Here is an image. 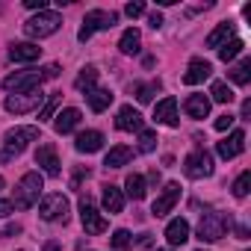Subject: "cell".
<instances>
[{
  "instance_id": "ac0fdd59",
  "label": "cell",
  "mask_w": 251,
  "mask_h": 251,
  "mask_svg": "<svg viewBox=\"0 0 251 251\" xmlns=\"http://www.w3.org/2000/svg\"><path fill=\"white\" fill-rule=\"evenodd\" d=\"M39 56H42V48L33 45V42H18V45L9 48V59L12 62H36Z\"/></svg>"
},
{
  "instance_id": "484cf974",
  "label": "cell",
  "mask_w": 251,
  "mask_h": 251,
  "mask_svg": "<svg viewBox=\"0 0 251 251\" xmlns=\"http://www.w3.org/2000/svg\"><path fill=\"white\" fill-rule=\"evenodd\" d=\"M139 45H142V36H139V30L136 27H130V30H124L121 33V42H118V48H121V53H139Z\"/></svg>"
},
{
  "instance_id": "603a6c76",
  "label": "cell",
  "mask_w": 251,
  "mask_h": 251,
  "mask_svg": "<svg viewBox=\"0 0 251 251\" xmlns=\"http://www.w3.org/2000/svg\"><path fill=\"white\" fill-rule=\"evenodd\" d=\"M230 39H233V24H230V21H222V24L207 36V48H225Z\"/></svg>"
},
{
  "instance_id": "8d00e7d4",
  "label": "cell",
  "mask_w": 251,
  "mask_h": 251,
  "mask_svg": "<svg viewBox=\"0 0 251 251\" xmlns=\"http://www.w3.org/2000/svg\"><path fill=\"white\" fill-rule=\"evenodd\" d=\"M233 121H236V115L225 112V115H219V118H216V124H213V127H216L219 133H225V130H230V127H233Z\"/></svg>"
},
{
  "instance_id": "cb8c5ba5",
  "label": "cell",
  "mask_w": 251,
  "mask_h": 251,
  "mask_svg": "<svg viewBox=\"0 0 251 251\" xmlns=\"http://www.w3.org/2000/svg\"><path fill=\"white\" fill-rule=\"evenodd\" d=\"M103 210H106V213H121V210H124V195H121V189L112 186V183L103 186Z\"/></svg>"
},
{
  "instance_id": "d6a6232c",
  "label": "cell",
  "mask_w": 251,
  "mask_h": 251,
  "mask_svg": "<svg viewBox=\"0 0 251 251\" xmlns=\"http://www.w3.org/2000/svg\"><path fill=\"white\" fill-rule=\"evenodd\" d=\"M157 148V133L154 130H142L139 133V154H151Z\"/></svg>"
},
{
  "instance_id": "44dd1931",
  "label": "cell",
  "mask_w": 251,
  "mask_h": 251,
  "mask_svg": "<svg viewBox=\"0 0 251 251\" xmlns=\"http://www.w3.org/2000/svg\"><path fill=\"white\" fill-rule=\"evenodd\" d=\"M166 239H169V245H183L189 239V222L186 219H172L166 225Z\"/></svg>"
},
{
  "instance_id": "4316f807",
  "label": "cell",
  "mask_w": 251,
  "mask_h": 251,
  "mask_svg": "<svg viewBox=\"0 0 251 251\" xmlns=\"http://www.w3.org/2000/svg\"><path fill=\"white\" fill-rule=\"evenodd\" d=\"M227 74H230V80H233L236 86H248V83H251V59H248V56H242V59H239Z\"/></svg>"
},
{
  "instance_id": "1f68e13d",
  "label": "cell",
  "mask_w": 251,
  "mask_h": 251,
  "mask_svg": "<svg viewBox=\"0 0 251 251\" xmlns=\"http://www.w3.org/2000/svg\"><path fill=\"white\" fill-rule=\"evenodd\" d=\"M157 89H160V83H133V95H136L139 103H148Z\"/></svg>"
},
{
  "instance_id": "b9f144b4",
  "label": "cell",
  "mask_w": 251,
  "mask_h": 251,
  "mask_svg": "<svg viewBox=\"0 0 251 251\" xmlns=\"http://www.w3.org/2000/svg\"><path fill=\"white\" fill-rule=\"evenodd\" d=\"M15 207H12V201H3V198H0V219H3V216H9Z\"/></svg>"
},
{
  "instance_id": "3957f363",
  "label": "cell",
  "mask_w": 251,
  "mask_h": 251,
  "mask_svg": "<svg viewBox=\"0 0 251 251\" xmlns=\"http://www.w3.org/2000/svg\"><path fill=\"white\" fill-rule=\"evenodd\" d=\"M36 139H39V127H15V130H9L6 139H3V151H0V163L15 160V157L24 154V148H27L30 142H36Z\"/></svg>"
},
{
  "instance_id": "52a82bcc",
  "label": "cell",
  "mask_w": 251,
  "mask_h": 251,
  "mask_svg": "<svg viewBox=\"0 0 251 251\" xmlns=\"http://www.w3.org/2000/svg\"><path fill=\"white\" fill-rule=\"evenodd\" d=\"M183 172H186V177H192V180L210 177V175H213V157H210L204 148H195V151L183 160Z\"/></svg>"
},
{
  "instance_id": "4fadbf2b",
  "label": "cell",
  "mask_w": 251,
  "mask_h": 251,
  "mask_svg": "<svg viewBox=\"0 0 251 251\" xmlns=\"http://www.w3.org/2000/svg\"><path fill=\"white\" fill-rule=\"evenodd\" d=\"M242 151H245V133H242V130H233L227 139L216 142V154H219L222 160H233V157H239Z\"/></svg>"
},
{
  "instance_id": "5b68a950",
  "label": "cell",
  "mask_w": 251,
  "mask_h": 251,
  "mask_svg": "<svg viewBox=\"0 0 251 251\" xmlns=\"http://www.w3.org/2000/svg\"><path fill=\"white\" fill-rule=\"evenodd\" d=\"M59 27H62V15H59V12H50V9L33 15L30 21H24V33H27L30 39H48V36H53Z\"/></svg>"
},
{
  "instance_id": "f35d334b",
  "label": "cell",
  "mask_w": 251,
  "mask_h": 251,
  "mask_svg": "<svg viewBox=\"0 0 251 251\" xmlns=\"http://www.w3.org/2000/svg\"><path fill=\"white\" fill-rule=\"evenodd\" d=\"M18 233H21V225H6L0 230V239H9V236H18Z\"/></svg>"
},
{
  "instance_id": "ba28073f",
  "label": "cell",
  "mask_w": 251,
  "mask_h": 251,
  "mask_svg": "<svg viewBox=\"0 0 251 251\" xmlns=\"http://www.w3.org/2000/svg\"><path fill=\"white\" fill-rule=\"evenodd\" d=\"M42 106H45V95H42V89H36V92H24V95H9V98H6V109L15 112V115L33 112V109H42Z\"/></svg>"
},
{
  "instance_id": "ab89813d",
  "label": "cell",
  "mask_w": 251,
  "mask_h": 251,
  "mask_svg": "<svg viewBox=\"0 0 251 251\" xmlns=\"http://www.w3.org/2000/svg\"><path fill=\"white\" fill-rule=\"evenodd\" d=\"M24 6H27V9H39V12H45V9H48V0H24Z\"/></svg>"
},
{
  "instance_id": "7dc6e473",
  "label": "cell",
  "mask_w": 251,
  "mask_h": 251,
  "mask_svg": "<svg viewBox=\"0 0 251 251\" xmlns=\"http://www.w3.org/2000/svg\"><path fill=\"white\" fill-rule=\"evenodd\" d=\"M160 251H169V248H160Z\"/></svg>"
},
{
  "instance_id": "d6986e66",
  "label": "cell",
  "mask_w": 251,
  "mask_h": 251,
  "mask_svg": "<svg viewBox=\"0 0 251 251\" xmlns=\"http://www.w3.org/2000/svg\"><path fill=\"white\" fill-rule=\"evenodd\" d=\"M80 124V109H74V106H65L59 115H56V121H53V130L62 136V133H71L74 127Z\"/></svg>"
},
{
  "instance_id": "2e32d148",
  "label": "cell",
  "mask_w": 251,
  "mask_h": 251,
  "mask_svg": "<svg viewBox=\"0 0 251 251\" xmlns=\"http://www.w3.org/2000/svg\"><path fill=\"white\" fill-rule=\"evenodd\" d=\"M210 74H213V65H210L207 59H192L189 68H186V74H183V83H186V86H198V83H204Z\"/></svg>"
},
{
  "instance_id": "9c48e42d",
  "label": "cell",
  "mask_w": 251,
  "mask_h": 251,
  "mask_svg": "<svg viewBox=\"0 0 251 251\" xmlns=\"http://www.w3.org/2000/svg\"><path fill=\"white\" fill-rule=\"evenodd\" d=\"M39 216H42L45 222L65 219V216H68V198H65L62 192H50V195H45L42 204H39Z\"/></svg>"
},
{
  "instance_id": "4dcf8cb0",
  "label": "cell",
  "mask_w": 251,
  "mask_h": 251,
  "mask_svg": "<svg viewBox=\"0 0 251 251\" xmlns=\"http://www.w3.org/2000/svg\"><path fill=\"white\" fill-rule=\"evenodd\" d=\"M242 50H245V45H242L239 39H230L225 48H219V56H222V62H233Z\"/></svg>"
},
{
  "instance_id": "f546056e",
  "label": "cell",
  "mask_w": 251,
  "mask_h": 251,
  "mask_svg": "<svg viewBox=\"0 0 251 251\" xmlns=\"http://www.w3.org/2000/svg\"><path fill=\"white\" fill-rule=\"evenodd\" d=\"M210 95H213L216 103H230V100H233V89H230L227 83H222V80H216V83L210 86Z\"/></svg>"
},
{
  "instance_id": "7402d4cb",
  "label": "cell",
  "mask_w": 251,
  "mask_h": 251,
  "mask_svg": "<svg viewBox=\"0 0 251 251\" xmlns=\"http://www.w3.org/2000/svg\"><path fill=\"white\" fill-rule=\"evenodd\" d=\"M130 160H133V151H130L127 145H115V148H109L103 166H106V169H121V166H127Z\"/></svg>"
},
{
  "instance_id": "7bdbcfd3",
  "label": "cell",
  "mask_w": 251,
  "mask_h": 251,
  "mask_svg": "<svg viewBox=\"0 0 251 251\" xmlns=\"http://www.w3.org/2000/svg\"><path fill=\"white\" fill-rule=\"evenodd\" d=\"M248 115H251V100L242 103V118H248Z\"/></svg>"
},
{
  "instance_id": "9a60e30c",
  "label": "cell",
  "mask_w": 251,
  "mask_h": 251,
  "mask_svg": "<svg viewBox=\"0 0 251 251\" xmlns=\"http://www.w3.org/2000/svg\"><path fill=\"white\" fill-rule=\"evenodd\" d=\"M154 121L166 124V127H177V100L175 98H163L154 106Z\"/></svg>"
},
{
  "instance_id": "8992f818",
  "label": "cell",
  "mask_w": 251,
  "mask_h": 251,
  "mask_svg": "<svg viewBox=\"0 0 251 251\" xmlns=\"http://www.w3.org/2000/svg\"><path fill=\"white\" fill-rule=\"evenodd\" d=\"M115 24H118V15H115V12L92 9V12H86V18H83V27H80V33H77V39H80V42H89L98 30H112Z\"/></svg>"
},
{
  "instance_id": "8fae6325",
  "label": "cell",
  "mask_w": 251,
  "mask_h": 251,
  "mask_svg": "<svg viewBox=\"0 0 251 251\" xmlns=\"http://www.w3.org/2000/svg\"><path fill=\"white\" fill-rule=\"evenodd\" d=\"M36 166H39L48 177H59V175H62V169H59V157H56V148H53L50 142L39 145V151H36Z\"/></svg>"
},
{
  "instance_id": "30bf717a",
  "label": "cell",
  "mask_w": 251,
  "mask_h": 251,
  "mask_svg": "<svg viewBox=\"0 0 251 251\" xmlns=\"http://www.w3.org/2000/svg\"><path fill=\"white\" fill-rule=\"evenodd\" d=\"M80 222H83V230H86L89 236H98V233L106 230V219L98 213V207H95L89 198L80 201Z\"/></svg>"
},
{
  "instance_id": "e0dca14e",
  "label": "cell",
  "mask_w": 251,
  "mask_h": 251,
  "mask_svg": "<svg viewBox=\"0 0 251 251\" xmlns=\"http://www.w3.org/2000/svg\"><path fill=\"white\" fill-rule=\"evenodd\" d=\"M74 148H77L80 154H95V151L103 148V133H100V130H83V133L74 139Z\"/></svg>"
},
{
  "instance_id": "e575fe53",
  "label": "cell",
  "mask_w": 251,
  "mask_h": 251,
  "mask_svg": "<svg viewBox=\"0 0 251 251\" xmlns=\"http://www.w3.org/2000/svg\"><path fill=\"white\" fill-rule=\"evenodd\" d=\"M130 242H133V239H130V233L124 230V227H118V230L112 233V248H115V251H124V248H130Z\"/></svg>"
},
{
  "instance_id": "6da1fadb",
  "label": "cell",
  "mask_w": 251,
  "mask_h": 251,
  "mask_svg": "<svg viewBox=\"0 0 251 251\" xmlns=\"http://www.w3.org/2000/svg\"><path fill=\"white\" fill-rule=\"evenodd\" d=\"M53 77H59V65H48V68H39V71H33V68L30 71H15L3 80V89L12 92V95H24V92L42 89V83L53 80Z\"/></svg>"
},
{
  "instance_id": "ffe728a7",
  "label": "cell",
  "mask_w": 251,
  "mask_h": 251,
  "mask_svg": "<svg viewBox=\"0 0 251 251\" xmlns=\"http://www.w3.org/2000/svg\"><path fill=\"white\" fill-rule=\"evenodd\" d=\"M183 109L189 118H207L210 115V98L207 95H189L183 100Z\"/></svg>"
},
{
  "instance_id": "83f0119b",
  "label": "cell",
  "mask_w": 251,
  "mask_h": 251,
  "mask_svg": "<svg viewBox=\"0 0 251 251\" xmlns=\"http://www.w3.org/2000/svg\"><path fill=\"white\" fill-rule=\"evenodd\" d=\"M95 83H98V68H95V65H86V68L77 74L74 89H77V92H92V89H95Z\"/></svg>"
},
{
  "instance_id": "f6af8a7d",
  "label": "cell",
  "mask_w": 251,
  "mask_h": 251,
  "mask_svg": "<svg viewBox=\"0 0 251 251\" xmlns=\"http://www.w3.org/2000/svg\"><path fill=\"white\" fill-rule=\"evenodd\" d=\"M45 251H59V242H48V245H45Z\"/></svg>"
},
{
  "instance_id": "7c38bea8",
  "label": "cell",
  "mask_w": 251,
  "mask_h": 251,
  "mask_svg": "<svg viewBox=\"0 0 251 251\" xmlns=\"http://www.w3.org/2000/svg\"><path fill=\"white\" fill-rule=\"evenodd\" d=\"M115 127H118V130H127V133H142V130H145V121H142V115L127 103V106L118 109V115H115Z\"/></svg>"
},
{
  "instance_id": "836d02e7",
  "label": "cell",
  "mask_w": 251,
  "mask_h": 251,
  "mask_svg": "<svg viewBox=\"0 0 251 251\" xmlns=\"http://www.w3.org/2000/svg\"><path fill=\"white\" fill-rule=\"evenodd\" d=\"M248 186H251V172H242L233 183V198H245L248 195Z\"/></svg>"
},
{
  "instance_id": "f1b7e54d",
  "label": "cell",
  "mask_w": 251,
  "mask_h": 251,
  "mask_svg": "<svg viewBox=\"0 0 251 251\" xmlns=\"http://www.w3.org/2000/svg\"><path fill=\"white\" fill-rule=\"evenodd\" d=\"M124 189H127V195H130L133 201H142V198H145V177H142V175H127Z\"/></svg>"
},
{
  "instance_id": "bcb514c9",
  "label": "cell",
  "mask_w": 251,
  "mask_h": 251,
  "mask_svg": "<svg viewBox=\"0 0 251 251\" xmlns=\"http://www.w3.org/2000/svg\"><path fill=\"white\" fill-rule=\"evenodd\" d=\"M3 186H6V180H3V177H0V189H3Z\"/></svg>"
},
{
  "instance_id": "60d3db41",
  "label": "cell",
  "mask_w": 251,
  "mask_h": 251,
  "mask_svg": "<svg viewBox=\"0 0 251 251\" xmlns=\"http://www.w3.org/2000/svg\"><path fill=\"white\" fill-rule=\"evenodd\" d=\"M148 24H151V30H160V27H163V15H160V12H151V15H148Z\"/></svg>"
},
{
  "instance_id": "d590c367",
  "label": "cell",
  "mask_w": 251,
  "mask_h": 251,
  "mask_svg": "<svg viewBox=\"0 0 251 251\" xmlns=\"http://www.w3.org/2000/svg\"><path fill=\"white\" fill-rule=\"evenodd\" d=\"M59 100H62V95L56 92V95H50L48 100H45V106H42V112H39V121H48L50 115H53V109L59 106Z\"/></svg>"
},
{
  "instance_id": "ee69618b",
  "label": "cell",
  "mask_w": 251,
  "mask_h": 251,
  "mask_svg": "<svg viewBox=\"0 0 251 251\" xmlns=\"http://www.w3.org/2000/svg\"><path fill=\"white\" fill-rule=\"evenodd\" d=\"M139 245H151V233H142L139 236Z\"/></svg>"
},
{
  "instance_id": "5bb4252c",
  "label": "cell",
  "mask_w": 251,
  "mask_h": 251,
  "mask_svg": "<svg viewBox=\"0 0 251 251\" xmlns=\"http://www.w3.org/2000/svg\"><path fill=\"white\" fill-rule=\"evenodd\" d=\"M177 198H180V183H166V189H163V195L154 201V207H151V213L154 216H166V213H172L175 210V204H177Z\"/></svg>"
},
{
  "instance_id": "7a4b0ae2",
  "label": "cell",
  "mask_w": 251,
  "mask_h": 251,
  "mask_svg": "<svg viewBox=\"0 0 251 251\" xmlns=\"http://www.w3.org/2000/svg\"><path fill=\"white\" fill-rule=\"evenodd\" d=\"M230 225H233V222H230L227 213H219V210L204 213L201 222H198V239H201V242H219L222 236H227Z\"/></svg>"
},
{
  "instance_id": "277c9868",
  "label": "cell",
  "mask_w": 251,
  "mask_h": 251,
  "mask_svg": "<svg viewBox=\"0 0 251 251\" xmlns=\"http://www.w3.org/2000/svg\"><path fill=\"white\" fill-rule=\"evenodd\" d=\"M42 189H45V186H42V175H39V172H27V175L18 180V186H15V204H12V207H18V210L36 207Z\"/></svg>"
},
{
  "instance_id": "d4e9b609",
  "label": "cell",
  "mask_w": 251,
  "mask_h": 251,
  "mask_svg": "<svg viewBox=\"0 0 251 251\" xmlns=\"http://www.w3.org/2000/svg\"><path fill=\"white\" fill-rule=\"evenodd\" d=\"M86 100H89L92 112H103L112 103V92L109 89H92V92H86Z\"/></svg>"
},
{
  "instance_id": "74e56055",
  "label": "cell",
  "mask_w": 251,
  "mask_h": 251,
  "mask_svg": "<svg viewBox=\"0 0 251 251\" xmlns=\"http://www.w3.org/2000/svg\"><path fill=\"white\" fill-rule=\"evenodd\" d=\"M124 12H127V18H139V15L145 12V3H142V0H136V3H127V6H124Z\"/></svg>"
}]
</instances>
